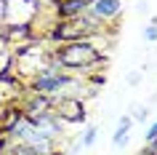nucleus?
<instances>
[{
    "mask_svg": "<svg viewBox=\"0 0 157 155\" xmlns=\"http://www.w3.org/2000/svg\"><path fill=\"white\" fill-rule=\"evenodd\" d=\"M51 62H56L64 72L88 78L107 64V54L104 48H99L96 40H72L51 46Z\"/></svg>",
    "mask_w": 157,
    "mask_h": 155,
    "instance_id": "1",
    "label": "nucleus"
},
{
    "mask_svg": "<svg viewBox=\"0 0 157 155\" xmlns=\"http://www.w3.org/2000/svg\"><path fill=\"white\" fill-rule=\"evenodd\" d=\"M53 112L61 118V123H85L88 120V110H85V99L77 96H59L53 99Z\"/></svg>",
    "mask_w": 157,
    "mask_h": 155,
    "instance_id": "2",
    "label": "nucleus"
},
{
    "mask_svg": "<svg viewBox=\"0 0 157 155\" xmlns=\"http://www.w3.org/2000/svg\"><path fill=\"white\" fill-rule=\"evenodd\" d=\"M27 120H29V126L37 131H43V134H48V137L59 139L61 134H64V123H61V118H59L53 110L51 112H40V115H24Z\"/></svg>",
    "mask_w": 157,
    "mask_h": 155,
    "instance_id": "3",
    "label": "nucleus"
},
{
    "mask_svg": "<svg viewBox=\"0 0 157 155\" xmlns=\"http://www.w3.org/2000/svg\"><path fill=\"white\" fill-rule=\"evenodd\" d=\"M88 14H93L101 24L107 27V24H112V22L120 19V14H123V0H91Z\"/></svg>",
    "mask_w": 157,
    "mask_h": 155,
    "instance_id": "4",
    "label": "nucleus"
},
{
    "mask_svg": "<svg viewBox=\"0 0 157 155\" xmlns=\"http://www.w3.org/2000/svg\"><path fill=\"white\" fill-rule=\"evenodd\" d=\"M88 6H91V0H53L51 11H53L56 22H67V19L83 16L85 11H88Z\"/></svg>",
    "mask_w": 157,
    "mask_h": 155,
    "instance_id": "5",
    "label": "nucleus"
},
{
    "mask_svg": "<svg viewBox=\"0 0 157 155\" xmlns=\"http://www.w3.org/2000/svg\"><path fill=\"white\" fill-rule=\"evenodd\" d=\"M131 128H133V118L131 115H123L120 123H117V128H115V134H112V145L125 147L128 145V137H131Z\"/></svg>",
    "mask_w": 157,
    "mask_h": 155,
    "instance_id": "6",
    "label": "nucleus"
},
{
    "mask_svg": "<svg viewBox=\"0 0 157 155\" xmlns=\"http://www.w3.org/2000/svg\"><path fill=\"white\" fill-rule=\"evenodd\" d=\"M6 155H37V153H35L32 147L21 145V142H11L8 150H6Z\"/></svg>",
    "mask_w": 157,
    "mask_h": 155,
    "instance_id": "7",
    "label": "nucleus"
},
{
    "mask_svg": "<svg viewBox=\"0 0 157 155\" xmlns=\"http://www.w3.org/2000/svg\"><path fill=\"white\" fill-rule=\"evenodd\" d=\"M96 137H99V128H96V126H88V128L83 131V139H80V147H93Z\"/></svg>",
    "mask_w": 157,
    "mask_h": 155,
    "instance_id": "8",
    "label": "nucleus"
},
{
    "mask_svg": "<svg viewBox=\"0 0 157 155\" xmlns=\"http://www.w3.org/2000/svg\"><path fill=\"white\" fill-rule=\"evenodd\" d=\"M144 40L147 43H157V16H152V22L144 27Z\"/></svg>",
    "mask_w": 157,
    "mask_h": 155,
    "instance_id": "9",
    "label": "nucleus"
},
{
    "mask_svg": "<svg viewBox=\"0 0 157 155\" xmlns=\"http://www.w3.org/2000/svg\"><path fill=\"white\" fill-rule=\"evenodd\" d=\"M147 118H149V110H147V107H133V120H141V123H144Z\"/></svg>",
    "mask_w": 157,
    "mask_h": 155,
    "instance_id": "10",
    "label": "nucleus"
},
{
    "mask_svg": "<svg viewBox=\"0 0 157 155\" xmlns=\"http://www.w3.org/2000/svg\"><path fill=\"white\" fill-rule=\"evenodd\" d=\"M139 155H157V139H152V142H147V145H144V150H141Z\"/></svg>",
    "mask_w": 157,
    "mask_h": 155,
    "instance_id": "11",
    "label": "nucleus"
},
{
    "mask_svg": "<svg viewBox=\"0 0 157 155\" xmlns=\"http://www.w3.org/2000/svg\"><path fill=\"white\" fill-rule=\"evenodd\" d=\"M144 139H147V142H152V139H157V120H155V123H152V126L147 128V134H144Z\"/></svg>",
    "mask_w": 157,
    "mask_h": 155,
    "instance_id": "12",
    "label": "nucleus"
}]
</instances>
